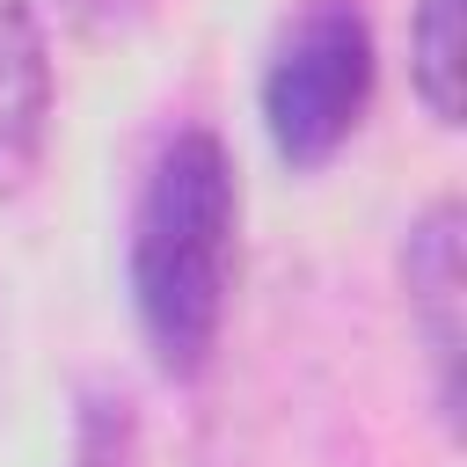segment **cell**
Returning <instances> with one entry per match:
<instances>
[{"mask_svg":"<svg viewBox=\"0 0 467 467\" xmlns=\"http://www.w3.org/2000/svg\"><path fill=\"white\" fill-rule=\"evenodd\" d=\"M401 306L409 336L431 365V409L452 431L460 423V343H467V292H460V197H438L401 234Z\"/></svg>","mask_w":467,"mask_h":467,"instance_id":"cell-3","label":"cell"},{"mask_svg":"<svg viewBox=\"0 0 467 467\" xmlns=\"http://www.w3.org/2000/svg\"><path fill=\"white\" fill-rule=\"evenodd\" d=\"M73 7H117V0H73Z\"/></svg>","mask_w":467,"mask_h":467,"instance_id":"cell-7","label":"cell"},{"mask_svg":"<svg viewBox=\"0 0 467 467\" xmlns=\"http://www.w3.org/2000/svg\"><path fill=\"white\" fill-rule=\"evenodd\" d=\"M51 146V44L36 0H0V197H15Z\"/></svg>","mask_w":467,"mask_h":467,"instance_id":"cell-4","label":"cell"},{"mask_svg":"<svg viewBox=\"0 0 467 467\" xmlns=\"http://www.w3.org/2000/svg\"><path fill=\"white\" fill-rule=\"evenodd\" d=\"M73 467H131V409H124V394H88L80 438H73Z\"/></svg>","mask_w":467,"mask_h":467,"instance_id":"cell-6","label":"cell"},{"mask_svg":"<svg viewBox=\"0 0 467 467\" xmlns=\"http://www.w3.org/2000/svg\"><path fill=\"white\" fill-rule=\"evenodd\" d=\"M409 88L431 124H460V0H416L409 15Z\"/></svg>","mask_w":467,"mask_h":467,"instance_id":"cell-5","label":"cell"},{"mask_svg":"<svg viewBox=\"0 0 467 467\" xmlns=\"http://www.w3.org/2000/svg\"><path fill=\"white\" fill-rule=\"evenodd\" d=\"M241 270V168L212 124H182L146 161L131 204V321L161 379H197L219 350Z\"/></svg>","mask_w":467,"mask_h":467,"instance_id":"cell-1","label":"cell"},{"mask_svg":"<svg viewBox=\"0 0 467 467\" xmlns=\"http://www.w3.org/2000/svg\"><path fill=\"white\" fill-rule=\"evenodd\" d=\"M379 88L372 22L358 0H299L263 58V131L285 168H328Z\"/></svg>","mask_w":467,"mask_h":467,"instance_id":"cell-2","label":"cell"}]
</instances>
